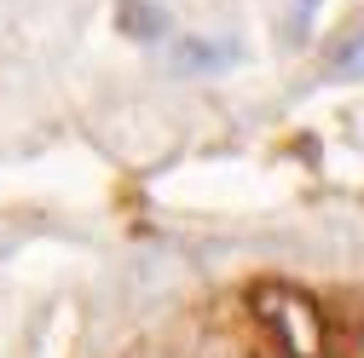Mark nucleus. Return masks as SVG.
Masks as SVG:
<instances>
[{
    "mask_svg": "<svg viewBox=\"0 0 364 358\" xmlns=\"http://www.w3.org/2000/svg\"><path fill=\"white\" fill-rule=\"evenodd\" d=\"M225 58H232L225 47H203V40H186V47H179V64L186 70H220Z\"/></svg>",
    "mask_w": 364,
    "mask_h": 358,
    "instance_id": "obj_2",
    "label": "nucleus"
},
{
    "mask_svg": "<svg viewBox=\"0 0 364 358\" xmlns=\"http://www.w3.org/2000/svg\"><path fill=\"white\" fill-rule=\"evenodd\" d=\"M255 312L278 330L289 358H324L330 352V324H324V312H318L312 295H301V289H255Z\"/></svg>",
    "mask_w": 364,
    "mask_h": 358,
    "instance_id": "obj_1",
    "label": "nucleus"
},
{
    "mask_svg": "<svg viewBox=\"0 0 364 358\" xmlns=\"http://www.w3.org/2000/svg\"><path fill=\"white\" fill-rule=\"evenodd\" d=\"M127 29H133V35H156L162 23H156V12H151V6H127Z\"/></svg>",
    "mask_w": 364,
    "mask_h": 358,
    "instance_id": "obj_3",
    "label": "nucleus"
}]
</instances>
